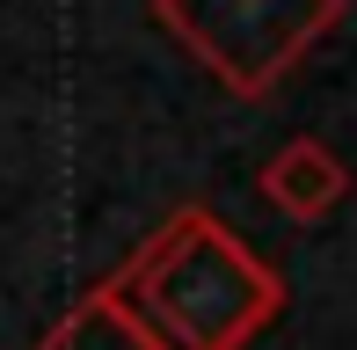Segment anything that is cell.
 <instances>
[{"label": "cell", "instance_id": "6da1fadb", "mask_svg": "<svg viewBox=\"0 0 357 350\" xmlns=\"http://www.w3.org/2000/svg\"><path fill=\"white\" fill-rule=\"evenodd\" d=\"M109 292L160 350H248L284 314V277L204 204L160 219Z\"/></svg>", "mask_w": 357, "mask_h": 350}, {"label": "cell", "instance_id": "7a4b0ae2", "mask_svg": "<svg viewBox=\"0 0 357 350\" xmlns=\"http://www.w3.org/2000/svg\"><path fill=\"white\" fill-rule=\"evenodd\" d=\"M153 15L226 95H270L343 22V0H153Z\"/></svg>", "mask_w": 357, "mask_h": 350}, {"label": "cell", "instance_id": "3957f363", "mask_svg": "<svg viewBox=\"0 0 357 350\" xmlns=\"http://www.w3.org/2000/svg\"><path fill=\"white\" fill-rule=\"evenodd\" d=\"M263 197L278 204L284 219L314 227V219H328L335 204L350 197V168L335 161V146H321V139H284V146L270 153V168H263Z\"/></svg>", "mask_w": 357, "mask_h": 350}, {"label": "cell", "instance_id": "277c9868", "mask_svg": "<svg viewBox=\"0 0 357 350\" xmlns=\"http://www.w3.org/2000/svg\"><path fill=\"white\" fill-rule=\"evenodd\" d=\"M29 350H160V343L139 328V314L124 307L109 284H95V292L80 299V307H66Z\"/></svg>", "mask_w": 357, "mask_h": 350}]
</instances>
